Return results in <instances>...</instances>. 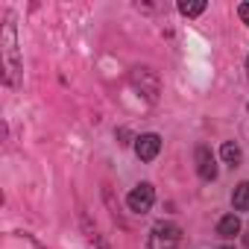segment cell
Here are the masks:
<instances>
[{
    "label": "cell",
    "instance_id": "obj_1",
    "mask_svg": "<svg viewBox=\"0 0 249 249\" xmlns=\"http://www.w3.org/2000/svg\"><path fill=\"white\" fill-rule=\"evenodd\" d=\"M0 53H3V71H6V85H18V73H21V59H18V36H15V24L12 18H6L3 33H0Z\"/></svg>",
    "mask_w": 249,
    "mask_h": 249
},
{
    "label": "cell",
    "instance_id": "obj_2",
    "mask_svg": "<svg viewBox=\"0 0 249 249\" xmlns=\"http://www.w3.org/2000/svg\"><path fill=\"white\" fill-rule=\"evenodd\" d=\"M182 243V229L176 223H156L150 229V249H176Z\"/></svg>",
    "mask_w": 249,
    "mask_h": 249
},
{
    "label": "cell",
    "instance_id": "obj_3",
    "mask_svg": "<svg viewBox=\"0 0 249 249\" xmlns=\"http://www.w3.org/2000/svg\"><path fill=\"white\" fill-rule=\"evenodd\" d=\"M153 202H156V191H153L150 182L135 185V188L129 191V196H126V205H129V211H135V214H147V211L153 208Z\"/></svg>",
    "mask_w": 249,
    "mask_h": 249
},
{
    "label": "cell",
    "instance_id": "obj_4",
    "mask_svg": "<svg viewBox=\"0 0 249 249\" xmlns=\"http://www.w3.org/2000/svg\"><path fill=\"white\" fill-rule=\"evenodd\" d=\"M132 82L141 88V94H147V100H159V76L150 71V68H135L132 73Z\"/></svg>",
    "mask_w": 249,
    "mask_h": 249
},
{
    "label": "cell",
    "instance_id": "obj_5",
    "mask_svg": "<svg viewBox=\"0 0 249 249\" xmlns=\"http://www.w3.org/2000/svg\"><path fill=\"white\" fill-rule=\"evenodd\" d=\"M159 153H161V138L156 132H147V135H138L135 138V156L141 161H153Z\"/></svg>",
    "mask_w": 249,
    "mask_h": 249
},
{
    "label": "cell",
    "instance_id": "obj_6",
    "mask_svg": "<svg viewBox=\"0 0 249 249\" xmlns=\"http://www.w3.org/2000/svg\"><path fill=\"white\" fill-rule=\"evenodd\" d=\"M196 173H199L202 182H214L217 179V161H214V156H211V150L205 144L196 147Z\"/></svg>",
    "mask_w": 249,
    "mask_h": 249
},
{
    "label": "cell",
    "instance_id": "obj_7",
    "mask_svg": "<svg viewBox=\"0 0 249 249\" xmlns=\"http://www.w3.org/2000/svg\"><path fill=\"white\" fill-rule=\"evenodd\" d=\"M217 234H220L223 240L237 237V234H240V217H237V214H226V217H220V223H217Z\"/></svg>",
    "mask_w": 249,
    "mask_h": 249
},
{
    "label": "cell",
    "instance_id": "obj_8",
    "mask_svg": "<svg viewBox=\"0 0 249 249\" xmlns=\"http://www.w3.org/2000/svg\"><path fill=\"white\" fill-rule=\"evenodd\" d=\"M231 205L234 211H249V182H240L231 194Z\"/></svg>",
    "mask_w": 249,
    "mask_h": 249
},
{
    "label": "cell",
    "instance_id": "obj_9",
    "mask_svg": "<svg viewBox=\"0 0 249 249\" xmlns=\"http://www.w3.org/2000/svg\"><path fill=\"white\" fill-rule=\"evenodd\" d=\"M220 156H223V161H226L229 167H237V164H240V159H243V153H240V147H237L234 141H226V144H223V150H220Z\"/></svg>",
    "mask_w": 249,
    "mask_h": 249
},
{
    "label": "cell",
    "instance_id": "obj_10",
    "mask_svg": "<svg viewBox=\"0 0 249 249\" xmlns=\"http://www.w3.org/2000/svg\"><path fill=\"white\" fill-rule=\"evenodd\" d=\"M179 12L188 15V18H196V15L205 12V0H196V3H188V0H182V3H179Z\"/></svg>",
    "mask_w": 249,
    "mask_h": 249
},
{
    "label": "cell",
    "instance_id": "obj_11",
    "mask_svg": "<svg viewBox=\"0 0 249 249\" xmlns=\"http://www.w3.org/2000/svg\"><path fill=\"white\" fill-rule=\"evenodd\" d=\"M237 15H240V21L249 27V3H240V6H237Z\"/></svg>",
    "mask_w": 249,
    "mask_h": 249
},
{
    "label": "cell",
    "instance_id": "obj_12",
    "mask_svg": "<svg viewBox=\"0 0 249 249\" xmlns=\"http://www.w3.org/2000/svg\"><path fill=\"white\" fill-rule=\"evenodd\" d=\"M220 249H234V246H220Z\"/></svg>",
    "mask_w": 249,
    "mask_h": 249
},
{
    "label": "cell",
    "instance_id": "obj_13",
    "mask_svg": "<svg viewBox=\"0 0 249 249\" xmlns=\"http://www.w3.org/2000/svg\"><path fill=\"white\" fill-rule=\"evenodd\" d=\"M246 73H249V59H246Z\"/></svg>",
    "mask_w": 249,
    "mask_h": 249
},
{
    "label": "cell",
    "instance_id": "obj_14",
    "mask_svg": "<svg viewBox=\"0 0 249 249\" xmlns=\"http://www.w3.org/2000/svg\"><path fill=\"white\" fill-rule=\"evenodd\" d=\"M246 246H249V237H246Z\"/></svg>",
    "mask_w": 249,
    "mask_h": 249
}]
</instances>
